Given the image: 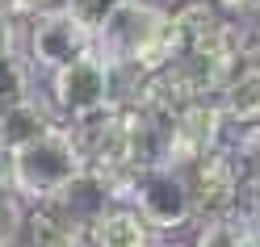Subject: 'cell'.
<instances>
[{"label":"cell","mask_w":260,"mask_h":247,"mask_svg":"<svg viewBox=\"0 0 260 247\" xmlns=\"http://www.w3.org/2000/svg\"><path fill=\"white\" fill-rule=\"evenodd\" d=\"M76 172H84V155H80V143L68 122H55L38 138L13 147V189L29 205L59 193Z\"/></svg>","instance_id":"1"},{"label":"cell","mask_w":260,"mask_h":247,"mask_svg":"<svg viewBox=\"0 0 260 247\" xmlns=\"http://www.w3.org/2000/svg\"><path fill=\"white\" fill-rule=\"evenodd\" d=\"M118 201L135 205L155 235L181 230L198 218L185 168H176V163H143V168L126 172L122 185H118Z\"/></svg>","instance_id":"2"},{"label":"cell","mask_w":260,"mask_h":247,"mask_svg":"<svg viewBox=\"0 0 260 247\" xmlns=\"http://www.w3.org/2000/svg\"><path fill=\"white\" fill-rule=\"evenodd\" d=\"M46 105L55 109L59 122H80L88 113L113 105V67L105 55L84 51L80 59L63 63L46 80Z\"/></svg>","instance_id":"3"},{"label":"cell","mask_w":260,"mask_h":247,"mask_svg":"<svg viewBox=\"0 0 260 247\" xmlns=\"http://www.w3.org/2000/svg\"><path fill=\"white\" fill-rule=\"evenodd\" d=\"M226 122L222 105L214 96H198V101H185L172 113L168 122V147H164V163H176V168H189L193 159L210 155L214 147L226 143Z\"/></svg>","instance_id":"4"},{"label":"cell","mask_w":260,"mask_h":247,"mask_svg":"<svg viewBox=\"0 0 260 247\" xmlns=\"http://www.w3.org/2000/svg\"><path fill=\"white\" fill-rule=\"evenodd\" d=\"M84 51H92V34L72 17L68 9L25 21L21 55H25V63H29L34 72H46V76H51L55 67H63V63L80 59Z\"/></svg>","instance_id":"5"},{"label":"cell","mask_w":260,"mask_h":247,"mask_svg":"<svg viewBox=\"0 0 260 247\" xmlns=\"http://www.w3.org/2000/svg\"><path fill=\"white\" fill-rule=\"evenodd\" d=\"M189 193H193V209L198 218H210V214H231L243 209V189H239V172L231 159V147H214L210 155L193 159L185 168Z\"/></svg>","instance_id":"6"},{"label":"cell","mask_w":260,"mask_h":247,"mask_svg":"<svg viewBox=\"0 0 260 247\" xmlns=\"http://www.w3.org/2000/svg\"><path fill=\"white\" fill-rule=\"evenodd\" d=\"M46 201H51V205H55L68 222H76V226H84V230H88V226H92V218H96V214H101L105 205H113L118 197H113V185H109L101 172L84 168V172H76V176H72L59 193H51Z\"/></svg>","instance_id":"7"},{"label":"cell","mask_w":260,"mask_h":247,"mask_svg":"<svg viewBox=\"0 0 260 247\" xmlns=\"http://www.w3.org/2000/svg\"><path fill=\"white\" fill-rule=\"evenodd\" d=\"M88 247H155V230L130 201H113L92 218Z\"/></svg>","instance_id":"8"},{"label":"cell","mask_w":260,"mask_h":247,"mask_svg":"<svg viewBox=\"0 0 260 247\" xmlns=\"http://www.w3.org/2000/svg\"><path fill=\"white\" fill-rule=\"evenodd\" d=\"M13 247H88V230L68 222L51 201H34Z\"/></svg>","instance_id":"9"},{"label":"cell","mask_w":260,"mask_h":247,"mask_svg":"<svg viewBox=\"0 0 260 247\" xmlns=\"http://www.w3.org/2000/svg\"><path fill=\"white\" fill-rule=\"evenodd\" d=\"M214 101L222 105V113H226V122H231V130L260 122V63L243 59L239 67L231 72V80L222 84V92L214 96Z\"/></svg>","instance_id":"10"},{"label":"cell","mask_w":260,"mask_h":247,"mask_svg":"<svg viewBox=\"0 0 260 247\" xmlns=\"http://www.w3.org/2000/svg\"><path fill=\"white\" fill-rule=\"evenodd\" d=\"M59 118H55V109L42 101L38 92H29V96H21V101H13V105H5L0 109V147H21V143H29V138H38L46 126H55Z\"/></svg>","instance_id":"11"},{"label":"cell","mask_w":260,"mask_h":247,"mask_svg":"<svg viewBox=\"0 0 260 247\" xmlns=\"http://www.w3.org/2000/svg\"><path fill=\"white\" fill-rule=\"evenodd\" d=\"M226 147H231V159H235V172H239L243 205L256 214V209H260V122L239 126L235 138L226 143Z\"/></svg>","instance_id":"12"},{"label":"cell","mask_w":260,"mask_h":247,"mask_svg":"<svg viewBox=\"0 0 260 247\" xmlns=\"http://www.w3.org/2000/svg\"><path fill=\"white\" fill-rule=\"evenodd\" d=\"M198 235L193 247H239V239L252 230V209H231V214H210L198 218Z\"/></svg>","instance_id":"13"},{"label":"cell","mask_w":260,"mask_h":247,"mask_svg":"<svg viewBox=\"0 0 260 247\" xmlns=\"http://www.w3.org/2000/svg\"><path fill=\"white\" fill-rule=\"evenodd\" d=\"M29 72H34V67L25 63V55H9V59H0V109L34 92V80H29Z\"/></svg>","instance_id":"14"},{"label":"cell","mask_w":260,"mask_h":247,"mask_svg":"<svg viewBox=\"0 0 260 247\" xmlns=\"http://www.w3.org/2000/svg\"><path fill=\"white\" fill-rule=\"evenodd\" d=\"M25 214H29V201L17 193V189H5L0 193V247H13L25 226Z\"/></svg>","instance_id":"15"},{"label":"cell","mask_w":260,"mask_h":247,"mask_svg":"<svg viewBox=\"0 0 260 247\" xmlns=\"http://www.w3.org/2000/svg\"><path fill=\"white\" fill-rule=\"evenodd\" d=\"M122 5H126V0H68V13L88 29V34H96V29H101Z\"/></svg>","instance_id":"16"},{"label":"cell","mask_w":260,"mask_h":247,"mask_svg":"<svg viewBox=\"0 0 260 247\" xmlns=\"http://www.w3.org/2000/svg\"><path fill=\"white\" fill-rule=\"evenodd\" d=\"M0 9L13 13L17 21H34V17H46V13L68 9V0H0Z\"/></svg>","instance_id":"17"},{"label":"cell","mask_w":260,"mask_h":247,"mask_svg":"<svg viewBox=\"0 0 260 247\" xmlns=\"http://www.w3.org/2000/svg\"><path fill=\"white\" fill-rule=\"evenodd\" d=\"M21 42H25V29H21V21L13 17V13H5V9H0V59L21 55Z\"/></svg>","instance_id":"18"},{"label":"cell","mask_w":260,"mask_h":247,"mask_svg":"<svg viewBox=\"0 0 260 247\" xmlns=\"http://www.w3.org/2000/svg\"><path fill=\"white\" fill-rule=\"evenodd\" d=\"M218 13H226V17H252V13H260V0H210Z\"/></svg>","instance_id":"19"},{"label":"cell","mask_w":260,"mask_h":247,"mask_svg":"<svg viewBox=\"0 0 260 247\" xmlns=\"http://www.w3.org/2000/svg\"><path fill=\"white\" fill-rule=\"evenodd\" d=\"M5 189H13V151L0 147V193Z\"/></svg>","instance_id":"20"},{"label":"cell","mask_w":260,"mask_h":247,"mask_svg":"<svg viewBox=\"0 0 260 247\" xmlns=\"http://www.w3.org/2000/svg\"><path fill=\"white\" fill-rule=\"evenodd\" d=\"M239 247H260V230L252 226V230H248V235H243V239H239Z\"/></svg>","instance_id":"21"},{"label":"cell","mask_w":260,"mask_h":247,"mask_svg":"<svg viewBox=\"0 0 260 247\" xmlns=\"http://www.w3.org/2000/svg\"><path fill=\"white\" fill-rule=\"evenodd\" d=\"M252 226H256V230H260V209H256V214H252Z\"/></svg>","instance_id":"22"}]
</instances>
